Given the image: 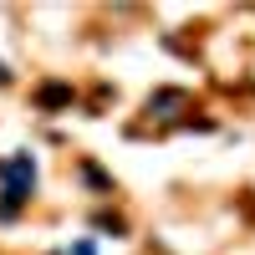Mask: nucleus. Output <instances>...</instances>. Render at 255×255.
<instances>
[{
    "mask_svg": "<svg viewBox=\"0 0 255 255\" xmlns=\"http://www.w3.org/2000/svg\"><path fill=\"white\" fill-rule=\"evenodd\" d=\"M174 108H184V92H158V97H148V113H158V118H174Z\"/></svg>",
    "mask_w": 255,
    "mask_h": 255,
    "instance_id": "nucleus-2",
    "label": "nucleus"
},
{
    "mask_svg": "<svg viewBox=\"0 0 255 255\" xmlns=\"http://www.w3.org/2000/svg\"><path fill=\"white\" fill-rule=\"evenodd\" d=\"M31 184H36V168H31V158L26 153H15L10 163H5V199H0V209H20L26 204V194H31Z\"/></svg>",
    "mask_w": 255,
    "mask_h": 255,
    "instance_id": "nucleus-1",
    "label": "nucleus"
},
{
    "mask_svg": "<svg viewBox=\"0 0 255 255\" xmlns=\"http://www.w3.org/2000/svg\"><path fill=\"white\" fill-rule=\"evenodd\" d=\"M67 97H72L67 87H46V92H41V102H46V108H56V102H67Z\"/></svg>",
    "mask_w": 255,
    "mask_h": 255,
    "instance_id": "nucleus-3",
    "label": "nucleus"
}]
</instances>
